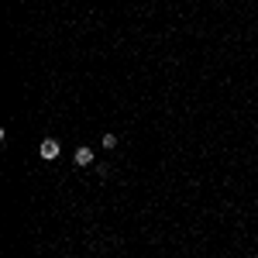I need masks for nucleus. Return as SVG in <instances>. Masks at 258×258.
<instances>
[{
	"label": "nucleus",
	"mask_w": 258,
	"mask_h": 258,
	"mask_svg": "<svg viewBox=\"0 0 258 258\" xmlns=\"http://www.w3.org/2000/svg\"><path fill=\"white\" fill-rule=\"evenodd\" d=\"M59 152H62V148H59V141H55V138H45V141L38 145V155H42L45 162H55V158H59Z\"/></svg>",
	"instance_id": "nucleus-1"
},
{
	"label": "nucleus",
	"mask_w": 258,
	"mask_h": 258,
	"mask_svg": "<svg viewBox=\"0 0 258 258\" xmlns=\"http://www.w3.org/2000/svg\"><path fill=\"white\" fill-rule=\"evenodd\" d=\"M76 165H83V169H86V165H93V148H86V145H83V148H76Z\"/></svg>",
	"instance_id": "nucleus-2"
},
{
	"label": "nucleus",
	"mask_w": 258,
	"mask_h": 258,
	"mask_svg": "<svg viewBox=\"0 0 258 258\" xmlns=\"http://www.w3.org/2000/svg\"><path fill=\"white\" fill-rule=\"evenodd\" d=\"M103 148H107V152H110V148H117V134H110V131H107V134H103Z\"/></svg>",
	"instance_id": "nucleus-3"
}]
</instances>
